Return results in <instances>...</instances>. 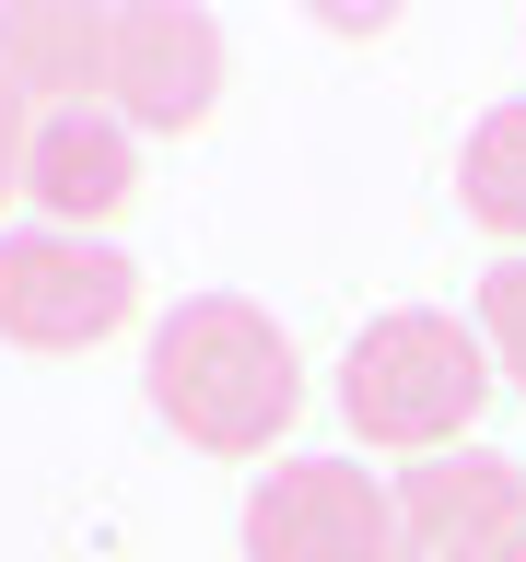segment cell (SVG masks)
I'll return each mask as SVG.
<instances>
[{
  "mask_svg": "<svg viewBox=\"0 0 526 562\" xmlns=\"http://www.w3.org/2000/svg\"><path fill=\"white\" fill-rule=\"evenodd\" d=\"M140 386L199 457H270L293 434V411H305V363L281 340V316L245 305V293L175 305L152 328V351H140Z\"/></svg>",
  "mask_w": 526,
  "mask_h": 562,
  "instance_id": "6da1fadb",
  "label": "cell"
},
{
  "mask_svg": "<svg viewBox=\"0 0 526 562\" xmlns=\"http://www.w3.org/2000/svg\"><path fill=\"white\" fill-rule=\"evenodd\" d=\"M480 398H491L480 328H456V316H433V305L375 316V328L340 351V411H351V434H363V446L445 457V446H468Z\"/></svg>",
  "mask_w": 526,
  "mask_h": 562,
  "instance_id": "7a4b0ae2",
  "label": "cell"
},
{
  "mask_svg": "<svg viewBox=\"0 0 526 562\" xmlns=\"http://www.w3.org/2000/svg\"><path fill=\"white\" fill-rule=\"evenodd\" d=\"M140 316V270L105 235H0V340L12 351H94Z\"/></svg>",
  "mask_w": 526,
  "mask_h": 562,
  "instance_id": "3957f363",
  "label": "cell"
},
{
  "mask_svg": "<svg viewBox=\"0 0 526 562\" xmlns=\"http://www.w3.org/2000/svg\"><path fill=\"white\" fill-rule=\"evenodd\" d=\"M245 562H410L398 492L351 457H293L245 492Z\"/></svg>",
  "mask_w": 526,
  "mask_h": 562,
  "instance_id": "277c9868",
  "label": "cell"
},
{
  "mask_svg": "<svg viewBox=\"0 0 526 562\" xmlns=\"http://www.w3.org/2000/svg\"><path fill=\"white\" fill-rule=\"evenodd\" d=\"M526 539V469L491 446H445L398 469V551L410 562H503Z\"/></svg>",
  "mask_w": 526,
  "mask_h": 562,
  "instance_id": "5b68a950",
  "label": "cell"
},
{
  "mask_svg": "<svg viewBox=\"0 0 526 562\" xmlns=\"http://www.w3.org/2000/svg\"><path fill=\"white\" fill-rule=\"evenodd\" d=\"M105 94H117L129 130H199L210 105H222V24H210L199 0H129L117 12Z\"/></svg>",
  "mask_w": 526,
  "mask_h": 562,
  "instance_id": "8992f818",
  "label": "cell"
},
{
  "mask_svg": "<svg viewBox=\"0 0 526 562\" xmlns=\"http://www.w3.org/2000/svg\"><path fill=\"white\" fill-rule=\"evenodd\" d=\"M24 200L47 211L59 235H94V223H117V211L140 200V130H129V117H105V105H82V117H35Z\"/></svg>",
  "mask_w": 526,
  "mask_h": 562,
  "instance_id": "52a82bcc",
  "label": "cell"
},
{
  "mask_svg": "<svg viewBox=\"0 0 526 562\" xmlns=\"http://www.w3.org/2000/svg\"><path fill=\"white\" fill-rule=\"evenodd\" d=\"M117 70V12L94 0H12L0 12V82L35 105V117H82Z\"/></svg>",
  "mask_w": 526,
  "mask_h": 562,
  "instance_id": "ba28073f",
  "label": "cell"
},
{
  "mask_svg": "<svg viewBox=\"0 0 526 562\" xmlns=\"http://www.w3.org/2000/svg\"><path fill=\"white\" fill-rule=\"evenodd\" d=\"M456 200H468V223H491V235L526 246V105H491L480 130H468V153H456Z\"/></svg>",
  "mask_w": 526,
  "mask_h": 562,
  "instance_id": "9c48e42d",
  "label": "cell"
},
{
  "mask_svg": "<svg viewBox=\"0 0 526 562\" xmlns=\"http://www.w3.org/2000/svg\"><path fill=\"white\" fill-rule=\"evenodd\" d=\"M480 351H491V375L526 398V258L480 270Z\"/></svg>",
  "mask_w": 526,
  "mask_h": 562,
  "instance_id": "30bf717a",
  "label": "cell"
},
{
  "mask_svg": "<svg viewBox=\"0 0 526 562\" xmlns=\"http://www.w3.org/2000/svg\"><path fill=\"white\" fill-rule=\"evenodd\" d=\"M24 153H35V105L0 82V200H24Z\"/></svg>",
  "mask_w": 526,
  "mask_h": 562,
  "instance_id": "8fae6325",
  "label": "cell"
},
{
  "mask_svg": "<svg viewBox=\"0 0 526 562\" xmlns=\"http://www.w3.org/2000/svg\"><path fill=\"white\" fill-rule=\"evenodd\" d=\"M503 562H526V539H515V551H503Z\"/></svg>",
  "mask_w": 526,
  "mask_h": 562,
  "instance_id": "7c38bea8",
  "label": "cell"
}]
</instances>
